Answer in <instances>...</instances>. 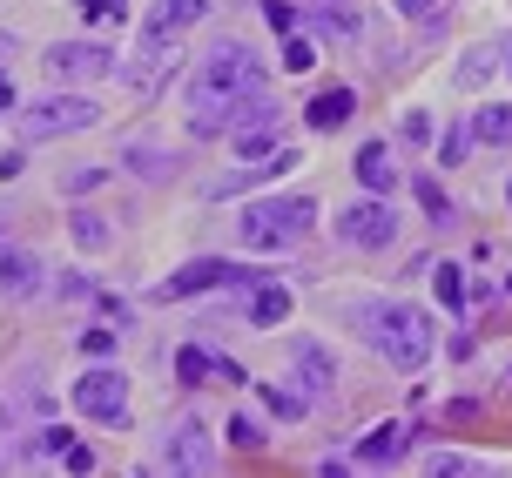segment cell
<instances>
[{
    "instance_id": "6da1fadb",
    "label": "cell",
    "mask_w": 512,
    "mask_h": 478,
    "mask_svg": "<svg viewBox=\"0 0 512 478\" xmlns=\"http://www.w3.org/2000/svg\"><path fill=\"white\" fill-rule=\"evenodd\" d=\"M256 95H263V68H256V54L243 48V41H223V48L189 75V88H182L189 115H196V135H216V128L230 122L236 108H250Z\"/></svg>"
},
{
    "instance_id": "7a4b0ae2",
    "label": "cell",
    "mask_w": 512,
    "mask_h": 478,
    "mask_svg": "<svg viewBox=\"0 0 512 478\" xmlns=\"http://www.w3.org/2000/svg\"><path fill=\"white\" fill-rule=\"evenodd\" d=\"M351 317L371 324L364 337H371L398 371H418V364L432 357V317H425L418 303H351Z\"/></svg>"
},
{
    "instance_id": "3957f363",
    "label": "cell",
    "mask_w": 512,
    "mask_h": 478,
    "mask_svg": "<svg viewBox=\"0 0 512 478\" xmlns=\"http://www.w3.org/2000/svg\"><path fill=\"white\" fill-rule=\"evenodd\" d=\"M310 223H317V202L310 196H270V202H250V209L236 216V236H243L250 250H290Z\"/></svg>"
},
{
    "instance_id": "277c9868",
    "label": "cell",
    "mask_w": 512,
    "mask_h": 478,
    "mask_svg": "<svg viewBox=\"0 0 512 478\" xmlns=\"http://www.w3.org/2000/svg\"><path fill=\"white\" fill-rule=\"evenodd\" d=\"M270 270H250V263H230V256H196V263H182L176 277L162 283V297H203V290H216V283H230V290H250V283H263Z\"/></svg>"
},
{
    "instance_id": "5b68a950",
    "label": "cell",
    "mask_w": 512,
    "mask_h": 478,
    "mask_svg": "<svg viewBox=\"0 0 512 478\" xmlns=\"http://www.w3.org/2000/svg\"><path fill=\"white\" fill-rule=\"evenodd\" d=\"M75 411L95 425H128V378L115 371H81L75 378Z\"/></svg>"
},
{
    "instance_id": "8992f818",
    "label": "cell",
    "mask_w": 512,
    "mask_h": 478,
    "mask_svg": "<svg viewBox=\"0 0 512 478\" xmlns=\"http://www.w3.org/2000/svg\"><path fill=\"white\" fill-rule=\"evenodd\" d=\"M203 14H209V0H155V14L142 21V54L155 61V54L169 48L176 34H189V27L203 21Z\"/></svg>"
},
{
    "instance_id": "52a82bcc",
    "label": "cell",
    "mask_w": 512,
    "mask_h": 478,
    "mask_svg": "<svg viewBox=\"0 0 512 478\" xmlns=\"http://www.w3.org/2000/svg\"><path fill=\"white\" fill-rule=\"evenodd\" d=\"M95 101L88 95H48L27 108V135H68V128H95Z\"/></svg>"
},
{
    "instance_id": "ba28073f",
    "label": "cell",
    "mask_w": 512,
    "mask_h": 478,
    "mask_svg": "<svg viewBox=\"0 0 512 478\" xmlns=\"http://www.w3.org/2000/svg\"><path fill=\"white\" fill-rule=\"evenodd\" d=\"M344 243H358V250H384V243H391V236H398V209H391V202H351V209H344Z\"/></svg>"
},
{
    "instance_id": "9c48e42d",
    "label": "cell",
    "mask_w": 512,
    "mask_h": 478,
    "mask_svg": "<svg viewBox=\"0 0 512 478\" xmlns=\"http://www.w3.org/2000/svg\"><path fill=\"white\" fill-rule=\"evenodd\" d=\"M48 68L61 81H88V75H108V68H115V54L95 48V41H61V48H48Z\"/></svg>"
},
{
    "instance_id": "30bf717a",
    "label": "cell",
    "mask_w": 512,
    "mask_h": 478,
    "mask_svg": "<svg viewBox=\"0 0 512 478\" xmlns=\"http://www.w3.org/2000/svg\"><path fill=\"white\" fill-rule=\"evenodd\" d=\"M405 452H411V425H398V418H391V425H378L358 452H351V465H371V472H378V465H398Z\"/></svg>"
},
{
    "instance_id": "8fae6325",
    "label": "cell",
    "mask_w": 512,
    "mask_h": 478,
    "mask_svg": "<svg viewBox=\"0 0 512 478\" xmlns=\"http://www.w3.org/2000/svg\"><path fill=\"white\" fill-rule=\"evenodd\" d=\"M358 182L371 189V196L398 189V155L384 149V142H364V149H358Z\"/></svg>"
},
{
    "instance_id": "7c38bea8",
    "label": "cell",
    "mask_w": 512,
    "mask_h": 478,
    "mask_svg": "<svg viewBox=\"0 0 512 478\" xmlns=\"http://www.w3.org/2000/svg\"><path fill=\"white\" fill-rule=\"evenodd\" d=\"M351 115H358V95H351V88H324V95H310V108H304L310 128H344Z\"/></svg>"
},
{
    "instance_id": "4fadbf2b",
    "label": "cell",
    "mask_w": 512,
    "mask_h": 478,
    "mask_svg": "<svg viewBox=\"0 0 512 478\" xmlns=\"http://www.w3.org/2000/svg\"><path fill=\"white\" fill-rule=\"evenodd\" d=\"M283 317H290V290H283V283H250V324L256 330H270V324H283Z\"/></svg>"
},
{
    "instance_id": "5bb4252c",
    "label": "cell",
    "mask_w": 512,
    "mask_h": 478,
    "mask_svg": "<svg viewBox=\"0 0 512 478\" xmlns=\"http://www.w3.org/2000/svg\"><path fill=\"white\" fill-rule=\"evenodd\" d=\"M34 283H41V256H34V250H0V290L27 297Z\"/></svg>"
},
{
    "instance_id": "9a60e30c",
    "label": "cell",
    "mask_w": 512,
    "mask_h": 478,
    "mask_svg": "<svg viewBox=\"0 0 512 478\" xmlns=\"http://www.w3.org/2000/svg\"><path fill=\"white\" fill-rule=\"evenodd\" d=\"M297 378H304L310 391H331V384H337V364H331L324 351H317L310 337H297Z\"/></svg>"
},
{
    "instance_id": "2e32d148",
    "label": "cell",
    "mask_w": 512,
    "mask_h": 478,
    "mask_svg": "<svg viewBox=\"0 0 512 478\" xmlns=\"http://www.w3.org/2000/svg\"><path fill=\"white\" fill-rule=\"evenodd\" d=\"M41 458L68 465V472H88V465H95V458H88V445H75V431H41Z\"/></svg>"
},
{
    "instance_id": "e0dca14e",
    "label": "cell",
    "mask_w": 512,
    "mask_h": 478,
    "mask_svg": "<svg viewBox=\"0 0 512 478\" xmlns=\"http://www.w3.org/2000/svg\"><path fill=\"white\" fill-rule=\"evenodd\" d=\"M169 465H189V472H203V465H209V458H203V425H196V418H182V425H176Z\"/></svg>"
},
{
    "instance_id": "ac0fdd59",
    "label": "cell",
    "mask_w": 512,
    "mask_h": 478,
    "mask_svg": "<svg viewBox=\"0 0 512 478\" xmlns=\"http://www.w3.org/2000/svg\"><path fill=\"white\" fill-rule=\"evenodd\" d=\"M277 149V115H263V122H250L243 135H236V162H256V155Z\"/></svg>"
},
{
    "instance_id": "d6986e66",
    "label": "cell",
    "mask_w": 512,
    "mask_h": 478,
    "mask_svg": "<svg viewBox=\"0 0 512 478\" xmlns=\"http://www.w3.org/2000/svg\"><path fill=\"white\" fill-rule=\"evenodd\" d=\"M472 135L492 142V149H512V108H479L472 115Z\"/></svg>"
},
{
    "instance_id": "ffe728a7",
    "label": "cell",
    "mask_w": 512,
    "mask_h": 478,
    "mask_svg": "<svg viewBox=\"0 0 512 478\" xmlns=\"http://www.w3.org/2000/svg\"><path fill=\"white\" fill-rule=\"evenodd\" d=\"M256 391H263V404H270L277 418H290V425H297V418L310 411V398H304V391H283V384H256Z\"/></svg>"
},
{
    "instance_id": "44dd1931",
    "label": "cell",
    "mask_w": 512,
    "mask_h": 478,
    "mask_svg": "<svg viewBox=\"0 0 512 478\" xmlns=\"http://www.w3.org/2000/svg\"><path fill=\"white\" fill-rule=\"evenodd\" d=\"M432 290H438V303H445V310H459V303H465V270H459V263H438V270H432Z\"/></svg>"
},
{
    "instance_id": "7402d4cb",
    "label": "cell",
    "mask_w": 512,
    "mask_h": 478,
    "mask_svg": "<svg viewBox=\"0 0 512 478\" xmlns=\"http://www.w3.org/2000/svg\"><path fill=\"white\" fill-rule=\"evenodd\" d=\"M176 378H182V384H203V378H216V357L189 344V351H176Z\"/></svg>"
},
{
    "instance_id": "603a6c76",
    "label": "cell",
    "mask_w": 512,
    "mask_h": 478,
    "mask_svg": "<svg viewBox=\"0 0 512 478\" xmlns=\"http://www.w3.org/2000/svg\"><path fill=\"white\" fill-rule=\"evenodd\" d=\"M75 243H81V250H102V243H108V216H95V209H75Z\"/></svg>"
},
{
    "instance_id": "cb8c5ba5",
    "label": "cell",
    "mask_w": 512,
    "mask_h": 478,
    "mask_svg": "<svg viewBox=\"0 0 512 478\" xmlns=\"http://www.w3.org/2000/svg\"><path fill=\"white\" fill-rule=\"evenodd\" d=\"M283 68H290V75H304V68H317V48H310L304 34H283Z\"/></svg>"
},
{
    "instance_id": "d4e9b609",
    "label": "cell",
    "mask_w": 512,
    "mask_h": 478,
    "mask_svg": "<svg viewBox=\"0 0 512 478\" xmlns=\"http://www.w3.org/2000/svg\"><path fill=\"white\" fill-rule=\"evenodd\" d=\"M465 149H472V128H445V135H438V162H445V169H459Z\"/></svg>"
},
{
    "instance_id": "484cf974",
    "label": "cell",
    "mask_w": 512,
    "mask_h": 478,
    "mask_svg": "<svg viewBox=\"0 0 512 478\" xmlns=\"http://www.w3.org/2000/svg\"><path fill=\"white\" fill-rule=\"evenodd\" d=\"M418 202H425V216H432V223H452V202H445V189H438L432 176H418Z\"/></svg>"
},
{
    "instance_id": "4316f807",
    "label": "cell",
    "mask_w": 512,
    "mask_h": 478,
    "mask_svg": "<svg viewBox=\"0 0 512 478\" xmlns=\"http://www.w3.org/2000/svg\"><path fill=\"white\" fill-rule=\"evenodd\" d=\"M230 445H236V452H256V445H270V438H263V425H256V418H243V411H236V418H230Z\"/></svg>"
},
{
    "instance_id": "83f0119b",
    "label": "cell",
    "mask_w": 512,
    "mask_h": 478,
    "mask_svg": "<svg viewBox=\"0 0 512 478\" xmlns=\"http://www.w3.org/2000/svg\"><path fill=\"white\" fill-rule=\"evenodd\" d=\"M486 75H492V48H472V54H465V68H459V81H465V88H479Z\"/></svg>"
},
{
    "instance_id": "f1b7e54d",
    "label": "cell",
    "mask_w": 512,
    "mask_h": 478,
    "mask_svg": "<svg viewBox=\"0 0 512 478\" xmlns=\"http://www.w3.org/2000/svg\"><path fill=\"white\" fill-rule=\"evenodd\" d=\"M88 21H128V0H75Z\"/></svg>"
},
{
    "instance_id": "f546056e",
    "label": "cell",
    "mask_w": 512,
    "mask_h": 478,
    "mask_svg": "<svg viewBox=\"0 0 512 478\" xmlns=\"http://www.w3.org/2000/svg\"><path fill=\"white\" fill-rule=\"evenodd\" d=\"M263 14H270V27H277V34H297V21H304L290 0H263Z\"/></svg>"
},
{
    "instance_id": "4dcf8cb0",
    "label": "cell",
    "mask_w": 512,
    "mask_h": 478,
    "mask_svg": "<svg viewBox=\"0 0 512 478\" xmlns=\"http://www.w3.org/2000/svg\"><path fill=\"white\" fill-rule=\"evenodd\" d=\"M81 351H88V357H108V351H115V330H108V324H88V330H81Z\"/></svg>"
},
{
    "instance_id": "1f68e13d",
    "label": "cell",
    "mask_w": 512,
    "mask_h": 478,
    "mask_svg": "<svg viewBox=\"0 0 512 478\" xmlns=\"http://www.w3.org/2000/svg\"><path fill=\"white\" fill-rule=\"evenodd\" d=\"M95 182H102V169H68V176H61V189L75 196V189H95Z\"/></svg>"
},
{
    "instance_id": "d6a6232c",
    "label": "cell",
    "mask_w": 512,
    "mask_h": 478,
    "mask_svg": "<svg viewBox=\"0 0 512 478\" xmlns=\"http://www.w3.org/2000/svg\"><path fill=\"white\" fill-rule=\"evenodd\" d=\"M324 27H331V34H358V14H344V7H331V14H324Z\"/></svg>"
},
{
    "instance_id": "836d02e7",
    "label": "cell",
    "mask_w": 512,
    "mask_h": 478,
    "mask_svg": "<svg viewBox=\"0 0 512 478\" xmlns=\"http://www.w3.org/2000/svg\"><path fill=\"white\" fill-rule=\"evenodd\" d=\"M432 7H438V0H398V14H405V21H432Z\"/></svg>"
},
{
    "instance_id": "e575fe53",
    "label": "cell",
    "mask_w": 512,
    "mask_h": 478,
    "mask_svg": "<svg viewBox=\"0 0 512 478\" xmlns=\"http://www.w3.org/2000/svg\"><path fill=\"white\" fill-rule=\"evenodd\" d=\"M7 108H14V88H7V75H0V115H7Z\"/></svg>"
},
{
    "instance_id": "d590c367",
    "label": "cell",
    "mask_w": 512,
    "mask_h": 478,
    "mask_svg": "<svg viewBox=\"0 0 512 478\" xmlns=\"http://www.w3.org/2000/svg\"><path fill=\"white\" fill-rule=\"evenodd\" d=\"M506 297H512V270H506Z\"/></svg>"
},
{
    "instance_id": "8d00e7d4",
    "label": "cell",
    "mask_w": 512,
    "mask_h": 478,
    "mask_svg": "<svg viewBox=\"0 0 512 478\" xmlns=\"http://www.w3.org/2000/svg\"><path fill=\"white\" fill-rule=\"evenodd\" d=\"M506 196H512V189H506Z\"/></svg>"
},
{
    "instance_id": "74e56055",
    "label": "cell",
    "mask_w": 512,
    "mask_h": 478,
    "mask_svg": "<svg viewBox=\"0 0 512 478\" xmlns=\"http://www.w3.org/2000/svg\"><path fill=\"white\" fill-rule=\"evenodd\" d=\"M506 61H512V54H506Z\"/></svg>"
}]
</instances>
